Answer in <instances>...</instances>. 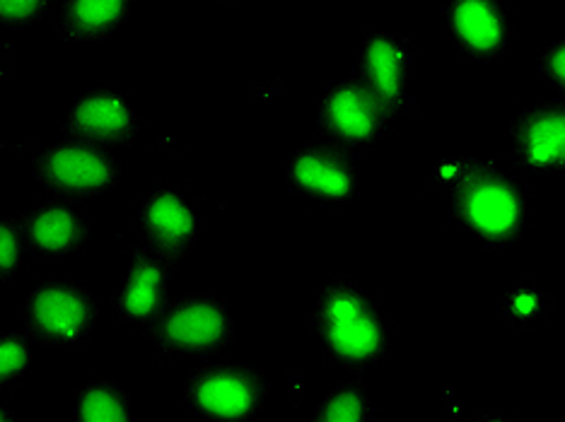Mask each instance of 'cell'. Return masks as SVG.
<instances>
[{
	"instance_id": "8992f818",
	"label": "cell",
	"mask_w": 565,
	"mask_h": 422,
	"mask_svg": "<svg viewBox=\"0 0 565 422\" xmlns=\"http://www.w3.org/2000/svg\"><path fill=\"white\" fill-rule=\"evenodd\" d=\"M268 383L259 369L239 363H209L186 379L191 415L213 422H242L264 411Z\"/></svg>"
},
{
	"instance_id": "d6986e66",
	"label": "cell",
	"mask_w": 565,
	"mask_h": 422,
	"mask_svg": "<svg viewBox=\"0 0 565 422\" xmlns=\"http://www.w3.org/2000/svg\"><path fill=\"white\" fill-rule=\"evenodd\" d=\"M551 310L546 292L534 283H520L500 297V318L510 328H534Z\"/></svg>"
},
{
	"instance_id": "7402d4cb",
	"label": "cell",
	"mask_w": 565,
	"mask_h": 422,
	"mask_svg": "<svg viewBox=\"0 0 565 422\" xmlns=\"http://www.w3.org/2000/svg\"><path fill=\"white\" fill-rule=\"evenodd\" d=\"M56 0H0V24L3 28H32L46 20Z\"/></svg>"
},
{
	"instance_id": "277c9868",
	"label": "cell",
	"mask_w": 565,
	"mask_h": 422,
	"mask_svg": "<svg viewBox=\"0 0 565 422\" xmlns=\"http://www.w3.org/2000/svg\"><path fill=\"white\" fill-rule=\"evenodd\" d=\"M146 334L162 357H215L235 340V316L217 297L184 295L170 300Z\"/></svg>"
},
{
	"instance_id": "30bf717a",
	"label": "cell",
	"mask_w": 565,
	"mask_h": 422,
	"mask_svg": "<svg viewBox=\"0 0 565 422\" xmlns=\"http://www.w3.org/2000/svg\"><path fill=\"white\" fill-rule=\"evenodd\" d=\"M140 131L138 113L124 89L102 85L89 89L71 105L63 117L66 138L114 150L134 143Z\"/></svg>"
},
{
	"instance_id": "4fadbf2b",
	"label": "cell",
	"mask_w": 565,
	"mask_h": 422,
	"mask_svg": "<svg viewBox=\"0 0 565 422\" xmlns=\"http://www.w3.org/2000/svg\"><path fill=\"white\" fill-rule=\"evenodd\" d=\"M512 158L526 174L554 176L565 170V107L544 101L518 113L510 128Z\"/></svg>"
},
{
	"instance_id": "9c48e42d",
	"label": "cell",
	"mask_w": 565,
	"mask_h": 422,
	"mask_svg": "<svg viewBox=\"0 0 565 422\" xmlns=\"http://www.w3.org/2000/svg\"><path fill=\"white\" fill-rule=\"evenodd\" d=\"M416 54L414 40L390 30L372 32L358 54V78L377 97L392 121L416 113V101L408 93V75Z\"/></svg>"
},
{
	"instance_id": "52a82bcc",
	"label": "cell",
	"mask_w": 565,
	"mask_h": 422,
	"mask_svg": "<svg viewBox=\"0 0 565 422\" xmlns=\"http://www.w3.org/2000/svg\"><path fill=\"white\" fill-rule=\"evenodd\" d=\"M134 223L143 249L160 256L174 271L194 251L201 235V210L196 201L177 184L150 188L138 201Z\"/></svg>"
},
{
	"instance_id": "9a60e30c",
	"label": "cell",
	"mask_w": 565,
	"mask_h": 422,
	"mask_svg": "<svg viewBox=\"0 0 565 422\" xmlns=\"http://www.w3.org/2000/svg\"><path fill=\"white\" fill-rule=\"evenodd\" d=\"M18 223L30 253L51 261L81 253L93 237L87 215L78 208V203L71 201L49 198L36 203L18 217Z\"/></svg>"
},
{
	"instance_id": "ac0fdd59",
	"label": "cell",
	"mask_w": 565,
	"mask_h": 422,
	"mask_svg": "<svg viewBox=\"0 0 565 422\" xmlns=\"http://www.w3.org/2000/svg\"><path fill=\"white\" fill-rule=\"evenodd\" d=\"M370 418L372 396L361 379L341 381L337 389L329 391L315 413L317 422H363Z\"/></svg>"
},
{
	"instance_id": "484cf974",
	"label": "cell",
	"mask_w": 565,
	"mask_h": 422,
	"mask_svg": "<svg viewBox=\"0 0 565 422\" xmlns=\"http://www.w3.org/2000/svg\"><path fill=\"white\" fill-rule=\"evenodd\" d=\"M217 3H235V0H217Z\"/></svg>"
},
{
	"instance_id": "ba28073f",
	"label": "cell",
	"mask_w": 565,
	"mask_h": 422,
	"mask_svg": "<svg viewBox=\"0 0 565 422\" xmlns=\"http://www.w3.org/2000/svg\"><path fill=\"white\" fill-rule=\"evenodd\" d=\"M390 126V113L358 75L331 83L319 101V131L345 152L375 145Z\"/></svg>"
},
{
	"instance_id": "7c38bea8",
	"label": "cell",
	"mask_w": 565,
	"mask_h": 422,
	"mask_svg": "<svg viewBox=\"0 0 565 422\" xmlns=\"http://www.w3.org/2000/svg\"><path fill=\"white\" fill-rule=\"evenodd\" d=\"M443 20L461 56L493 63L508 54L512 22L503 0H445Z\"/></svg>"
},
{
	"instance_id": "cb8c5ba5",
	"label": "cell",
	"mask_w": 565,
	"mask_h": 422,
	"mask_svg": "<svg viewBox=\"0 0 565 422\" xmlns=\"http://www.w3.org/2000/svg\"><path fill=\"white\" fill-rule=\"evenodd\" d=\"M8 420H15V411H12V405L6 399H0V422Z\"/></svg>"
},
{
	"instance_id": "5bb4252c",
	"label": "cell",
	"mask_w": 565,
	"mask_h": 422,
	"mask_svg": "<svg viewBox=\"0 0 565 422\" xmlns=\"http://www.w3.org/2000/svg\"><path fill=\"white\" fill-rule=\"evenodd\" d=\"M172 273L174 268L170 263L143 247L131 253V261L114 292V310L126 326L148 331L156 324V318L172 300Z\"/></svg>"
},
{
	"instance_id": "ffe728a7",
	"label": "cell",
	"mask_w": 565,
	"mask_h": 422,
	"mask_svg": "<svg viewBox=\"0 0 565 422\" xmlns=\"http://www.w3.org/2000/svg\"><path fill=\"white\" fill-rule=\"evenodd\" d=\"M34 350L36 343L24 331H6V334H0V391L18 383L30 372Z\"/></svg>"
},
{
	"instance_id": "7a4b0ae2",
	"label": "cell",
	"mask_w": 565,
	"mask_h": 422,
	"mask_svg": "<svg viewBox=\"0 0 565 422\" xmlns=\"http://www.w3.org/2000/svg\"><path fill=\"white\" fill-rule=\"evenodd\" d=\"M449 210L467 232L491 247L515 245L526 225L524 188L491 162H467L449 186Z\"/></svg>"
},
{
	"instance_id": "e0dca14e",
	"label": "cell",
	"mask_w": 565,
	"mask_h": 422,
	"mask_svg": "<svg viewBox=\"0 0 565 422\" xmlns=\"http://www.w3.org/2000/svg\"><path fill=\"white\" fill-rule=\"evenodd\" d=\"M73 418L78 422H126L131 420V396L111 379L93 381L75 391Z\"/></svg>"
},
{
	"instance_id": "3957f363",
	"label": "cell",
	"mask_w": 565,
	"mask_h": 422,
	"mask_svg": "<svg viewBox=\"0 0 565 422\" xmlns=\"http://www.w3.org/2000/svg\"><path fill=\"white\" fill-rule=\"evenodd\" d=\"M99 302L75 280H44L22 306V331L49 350H81L95 338Z\"/></svg>"
},
{
	"instance_id": "603a6c76",
	"label": "cell",
	"mask_w": 565,
	"mask_h": 422,
	"mask_svg": "<svg viewBox=\"0 0 565 422\" xmlns=\"http://www.w3.org/2000/svg\"><path fill=\"white\" fill-rule=\"evenodd\" d=\"M539 73L544 75V80L563 93L565 89V44L563 40H554L539 51Z\"/></svg>"
},
{
	"instance_id": "6da1fadb",
	"label": "cell",
	"mask_w": 565,
	"mask_h": 422,
	"mask_svg": "<svg viewBox=\"0 0 565 422\" xmlns=\"http://www.w3.org/2000/svg\"><path fill=\"white\" fill-rule=\"evenodd\" d=\"M312 322L331 363L351 375L377 367L392 350L387 318L349 278L333 280L322 290Z\"/></svg>"
},
{
	"instance_id": "d4e9b609",
	"label": "cell",
	"mask_w": 565,
	"mask_h": 422,
	"mask_svg": "<svg viewBox=\"0 0 565 422\" xmlns=\"http://www.w3.org/2000/svg\"><path fill=\"white\" fill-rule=\"evenodd\" d=\"M6 73H8V68H6V61H3V56H0V87H3V80H6Z\"/></svg>"
},
{
	"instance_id": "44dd1931",
	"label": "cell",
	"mask_w": 565,
	"mask_h": 422,
	"mask_svg": "<svg viewBox=\"0 0 565 422\" xmlns=\"http://www.w3.org/2000/svg\"><path fill=\"white\" fill-rule=\"evenodd\" d=\"M28 253L18 217H0V283H10L20 275Z\"/></svg>"
},
{
	"instance_id": "2e32d148",
	"label": "cell",
	"mask_w": 565,
	"mask_h": 422,
	"mask_svg": "<svg viewBox=\"0 0 565 422\" xmlns=\"http://www.w3.org/2000/svg\"><path fill=\"white\" fill-rule=\"evenodd\" d=\"M134 0H61L54 32L61 42H105L117 34Z\"/></svg>"
},
{
	"instance_id": "5b68a950",
	"label": "cell",
	"mask_w": 565,
	"mask_h": 422,
	"mask_svg": "<svg viewBox=\"0 0 565 422\" xmlns=\"http://www.w3.org/2000/svg\"><path fill=\"white\" fill-rule=\"evenodd\" d=\"M30 172L49 198L71 203L105 196L121 178V167L111 158V150L75 138H63L34 152Z\"/></svg>"
},
{
	"instance_id": "8fae6325",
	"label": "cell",
	"mask_w": 565,
	"mask_h": 422,
	"mask_svg": "<svg viewBox=\"0 0 565 422\" xmlns=\"http://www.w3.org/2000/svg\"><path fill=\"white\" fill-rule=\"evenodd\" d=\"M286 182L292 194L341 206L358 196L361 174L349 152L331 143L302 145L286 162Z\"/></svg>"
}]
</instances>
